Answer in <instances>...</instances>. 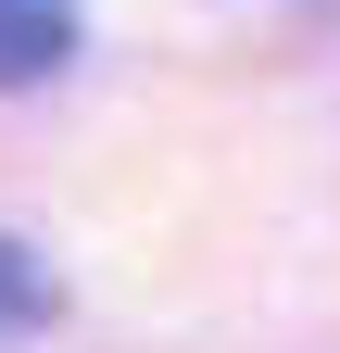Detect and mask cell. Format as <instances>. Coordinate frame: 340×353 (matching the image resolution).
I'll return each instance as SVG.
<instances>
[{"mask_svg":"<svg viewBox=\"0 0 340 353\" xmlns=\"http://www.w3.org/2000/svg\"><path fill=\"white\" fill-rule=\"evenodd\" d=\"M51 265H38L25 240H0V341H38V328H51Z\"/></svg>","mask_w":340,"mask_h":353,"instance_id":"7a4b0ae2","label":"cell"},{"mask_svg":"<svg viewBox=\"0 0 340 353\" xmlns=\"http://www.w3.org/2000/svg\"><path fill=\"white\" fill-rule=\"evenodd\" d=\"M76 51V0H0V88H38Z\"/></svg>","mask_w":340,"mask_h":353,"instance_id":"6da1fadb","label":"cell"}]
</instances>
